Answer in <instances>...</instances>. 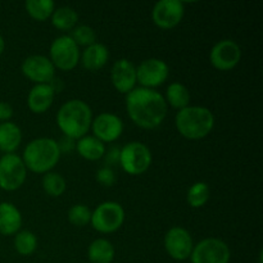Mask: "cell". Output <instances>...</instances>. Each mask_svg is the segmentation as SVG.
<instances>
[{
  "instance_id": "1",
  "label": "cell",
  "mask_w": 263,
  "mask_h": 263,
  "mask_svg": "<svg viewBox=\"0 0 263 263\" xmlns=\"http://www.w3.org/2000/svg\"><path fill=\"white\" fill-rule=\"evenodd\" d=\"M168 105L164 97L154 89L135 87L126 95V112L138 127L153 130L163 123Z\"/></svg>"
},
{
  "instance_id": "2",
  "label": "cell",
  "mask_w": 263,
  "mask_h": 263,
  "mask_svg": "<svg viewBox=\"0 0 263 263\" xmlns=\"http://www.w3.org/2000/svg\"><path fill=\"white\" fill-rule=\"evenodd\" d=\"M92 110L86 102L81 99L67 100L57 113V125L64 136L79 140L87 135L91 128Z\"/></svg>"
},
{
  "instance_id": "3",
  "label": "cell",
  "mask_w": 263,
  "mask_h": 263,
  "mask_svg": "<svg viewBox=\"0 0 263 263\" xmlns=\"http://www.w3.org/2000/svg\"><path fill=\"white\" fill-rule=\"evenodd\" d=\"M216 118L212 110L202 105H189L175 117L176 130L187 140H202L212 133Z\"/></svg>"
},
{
  "instance_id": "4",
  "label": "cell",
  "mask_w": 263,
  "mask_h": 263,
  "mask_svg": "<svg viewBox=\"0 0 263 263\" xmlns=\"http://www.w3.org/2000/svg\"><path fill=\"white\" fill-rule=\"evenodd\" d=\"M61 156L58 141L51 138H37L26 145L21 158L31 172L45 175L58 164Z\"/></svg>"
},
{
  "instance_id": "5",
  "label": "cell",
  "mask_w": 263,
  "mask_h": 263,
  "mask_svg": "<svg viewBox=\"0 0 263 263\" xmlns=\"http://www.w3.org/2000/svg\"><path fill=\"white\" fill-rule=\"evenodd\" d=\"M153 162L151 149L141 141H131L122 146L118 157V163L123 171L131 176L145 174Z\"/></svg>"
},
{
  "instance_id": "6",
  "label": "cell",
  "mask_w": 263,
  "mask_h": 263,
  "mask_svg": "<svg viewBox=\"0 0 263 263\" xmlns=\"http://www.w3.org/2000/svg\"><path fill=\"white\" fill-rule=\"evenodd\" d=\"M125 210L118 202L107 200L97 205L91 212L92 229L100 234H112L122 228L125 222Z\"/></svg>"
},
{
  "instance_id": "7",
  "label": "cell",
  "mask_w": 263,
  "mask_h": 263,
  "mask_svg": "<svg viewBox=\"0 0 263 263\" xmlns=\"http://www.w3.org/2000/svg\"><path fill=\"white\" fill-rule=\"evenodd\" d=\"M81 57V51L77 44L69 35H62L54 39L49 48V59L54 68L68 72L77 67Z\"/></svg>"
},
{
  "instance_id": "8",
  "label": "cell",
  "mask_w": 263,
  "mask_h": 263,
  "mask_svg": "<svg viewBox=\"0 0 263 263\" xmlns=\"http://www.w3.org/2000/svg\"><path fill=\"white\" fill-rule=\"evenodd\" d=\"M27 168L17 154H3L0 157V189L15 192L26 182Z\"/></svg>"
},
{
  "instance_id": "9",
  "label": "cell",
  "mask_w": 263,
  "mask_h": 263,
  "mask_svg": "<svg viewBox=\"0 0 263 263\" xmlns=\"http://www.w3.org/2000/svg\"><path fill=\"white\" fill-rule=\"evenodd\" d=\"M230 258V247L222 239L205 238L194 244L189 259L192 263H229Z\"/></svg>"
},
{
  "instance_id": "10",
  "label": "cell",
  "mask_w": 263,
  "mask_h": 263,
  "mask_svg": "<svg viewBox=\"0 0 263 263\" xmlns=\"http://www.w3.org/2000/svg\"><path fill=\"white\" fill-rule=\"evenodd\" d=\"M170 67L163 59L148 58L136 67V80L140 87L154 89L162 86L167 81Z\"/></svg>"
},
{
  "instance_id": "11",
  "label": "cell",
  "mask_w": 263,
  "mask_h": 263,
  "mask_svg": "<svg viewBox=\"0 0 263 263\" xmlns=\"http://www.w3.org/2000/svg\"><path fill=\"white\" fill-rule=\"evenodd\" d=\"M164 249L175 261H186L192 256L194 240L192 234L181 226H174L164 235Z\"/></svg>"
},
{
  "instance_id": "12",
  "label": "cell",
  "mask_w": 263,
  "mask_h": 263,
  "mask_svg": "<svg viewBox=\"0 0 263 263\" xmlns=\"http://www.w3.org/2000/svg\"><path fill=\"white\" fill-rule=\"evenodd\" d=\"M241 59V49L236 41L225 39L212 46L210 51V62L216 69L228 72L235 68Z\"/></svg>"
},
{
  "instance_id": "13",
  "label": "cell",
  "mask_w": 263,
  "mask_h": 263,
  "mask_svg": "<svg viewBox=\"0 0 263 263\" xmlns=\"http://www.w3.org/2000/svg\"><path fill=\"white\" fill-rule=\"evenodd\" d=\"M185 4L180 0H161L152 9V20L161 30H171L181 23Z\"/></svg>"
},
{
  "instance_id": "14",
  "label": "cell",
  "mask_w": 263,
  "mask_h": 263,
  "mask_svg": "<svg viewBox=\"0 0 263 263\" xmlns=\"http://www.w3.org/2000/svg\"><path fill=\"white\" fill-rule=\"evenodd\" d=\"M22 74L30 81L39 84H50L55 76V68L45 55H30L21 64Z\"/></svg>"
},
{
  "instance_id": "15",
  "label": "cell",
  "mask_w": 263,
  "mask_h": 263,
  "mask_svg": "<svg viewBox=\"0 0 263 263\" xmlns=\"http://www.w3.org/2000/svg\"><path fill=\"white\" fill-rule=\"evenodd\" d=\"M92 134L97 139H99L103 144L113 143L118 140L123 133V121L120 116L115 113L103 112L92 118L91 128Z\"/></svg>"
},
{
  "instance_id": "16",
  "label": "cell",
  "mask_w": 263,
  "mask_h": 263,
  "mask_svg": "<svg viewBox=\"0 0 263 263\" xmlns=\"http://www.w3.org/2000/svg\"><path fill=\"white\" fill-rule=\"evenodd\" d=\"M110 81L118 92L127 95L138 84L135 64L126 58L116 61L110 68Z\"/></svg>"
},
{
  "instance_id": "17",
  "label": "cell",
  "mask_w": 263,
  "mask_h": 263,
  "mask_svg": "<svg viewBox=\"0 0 263 263\" xmlns=\"http://www.w3.org/2000/svg\"><path fill=\"white\" fill-rule=\"evenodd\" d=\"M55 91L50 84L33 85L27 95V107L35 115L48 112L54 103Z\"/></svg>"
},
{
  "instance_id": "18",
  "label": "cell",
  "mask_w": 263,
  "mask_h": 263,
  "mask_svg": "<svg viewBox=\"0 0 263 263\" xmlns=\"http://www.w3.org/2000/svg\"><path fill=\"white\" fill-rule=\"evenodd\" d=\"M22 213L13 203H0V234L2 235H15L22 228Z\"/></svg>"
},
{
  "instance_id": "19",
  "label": "cell",
  "mask_w": 263,
  "mask_h": 263,
  "mask_svg": "<svg viewBox=\"0 0 263 263\" xmlns=\"http://www.w3.org/2000/svg\"><path fill=\"white\" fill-rule=\"evenodd\" d=\"M109 49L102 43H95L84 49L80 57L82 67L87 71H99L109 61Z\"/></svg>"
},
{
  "instance_id": "20",
  "label": "cell",
  "mask_w": 263,
  "mask_h": 263,
  "mask_svg": "<svg viewBox=\"0 0 263 263\" xmlns=\"http://www.w3.org/2000/svg\"><path fill=\"white\" fill-rule=\"evenodd\" d=\"M22 130L17 123L8 121L0 123V152L12 154L20 148L22 143Z\"/></svg>"
},
{
  "instance_id": "21",
  "label": "cell",
  "mask_w": 263,
  "mask_h": 263,
  "mask_svg": "<svg viewBox=\"0 0 263 263\" xmlns=\"http://www.w3.org/2000/svg\"><path fill=\"white\" fill-rule=\"evenodd\" d=\"M77 153L81 158L86 161L95 162L105 157V144H103L99 139H97L92 135H85L84 138L76 140L74 144Z\"/></svg>"
},
{
  "instance_id": "22",
  "label": "cell",
  "mask_w": 263,
  "mask_h": 263,
  "mask_svg": "<svg viewBox=\"0 0 263 263\" xmlns=\"http://www.w3.org/2000/svg\"><path fill=\"white\" fill-rule=\"evenodd\" d=\"M115 257L116 249L108 239H95L87 248V258L91 263H112Z\"/></svg>"
},
{
  "instance_id": "23",
  "label": "cell",
  "mask_w": 263,
  "mask_h": 263,
  "mask_svg": "<svg viewBox=\"0 0 263 263\" xmlns=\"http://www.w3.org/2000/svg\"><path fill=\"white\" fill-rule=\"evenodd\" d=\"M50 20L54 28L67 32V31H72L77 26V23H79V13L72 7L63 5V7H58L54 9Z\"/></svg>"
},
{
  "instance_id": "24",
  "label": "cell",
  "mask_w": 263,
  "mask_h": 263,
  "mask_svg": "<svg viewBox=\"0 0 263 263\" xmlns=\"http://www.w3.org/2000/svg\"><path fill=\"white\" fill-rule=\"evenodd\" d=\"M164 100H166L167 105H171L175 109L181 110L189 107L192 97H190L189 89L184 84L175 81L167 86Z\"/></svg>"
},
{
  "instance_id": "25",
  "label": "cell",
  "mask_w": 263,
  "mask_h": 263,
  "mask_svg": "<svg viewBox=\"0 0 263 263\" xmlns=\"http://www.w3.org/2000/svg\"><path fill=\"white\" fill-rule=\"evenodd\" d=\"M25 9L32 20L45 22L53 14L55 3L53 0H27L25 3Z\"/></svg>"
},
{
  "instance_id": "26",
  "label": "cell",
  "mask_w": 263,
  "mask_h": 263,
  "mask_svg": "<svg viewBox=\"0 0 263 263\" xmlns=\"http://www.w3.org/2000/svg\"><path fill=\"white\" fill-rule=\"evenodd\" d=\"M211 198V187L207 182L197 181L187 189L186 202L192 208H202Z\"/></svg>"
},
{
  "instance_id": "27",
  "label": "cell",
  "mask_w": 263,
  "mask_h": 263,
  "mask_svg": "<svg viewBox=\"0 0 263 263\" xmlns=\"http://www.w3.org/2000/svg\"><path fill=\"white\" fill-rule=\"evenodd\" d=\"M13 246L15 252L21 256H31L37 249V236L30 230H20L14 235Z\"/></svg>"
},
{
  "instance_id": "28",
  "label": "cell",
  "mask_w": 263,
  "mask_h": 263,
  "mask_svg": "<svg viewBox=\"0 0 263 263\" xmlns=\"http://www.w3.org/2000/svg\"><path fill=\"white\" fill-rule=\"evenodd\" d=\"M41 185L46 195L51 198H59L64 194L67 189L66 179L58 172L50 171L45 174L41 180Z\"/></svg>"
},
{
  "instance_id": "29",
  "label": "cell",
  "mask_w": 263,
  "mask_h": 263,
  "mask_svg": "<svg viewBox=\"0 0 263 263\" xmlns=\"http://www.w3.org/2000/svg\"><path fill=\"white\" fill-rule=\"evenodd\" d=\"M91 212L92 211L86 204L80 203V204H73L69 208L68 213H67V218H68L69 223H72L76 228H84V226L90 223Z\"/></svg>"
},
{
  "instance_id": "30",
  "label": "cell",
  "mask_w": 263,
  "mask_h": 263,
  "mask_svg": "<svg viewBox=\"0 0 263 263\" xmlns=\"http://www.w3.org/2000/svg\"><path fill=\"white\" fill-rule=\"evenodd\" d=\"M72 40L77 44V46H87L97 43V33L94 28L87 25H79L72 30V35H69Z\"/></svg>"
},
{
  "instance_id": "31",
  "label": "cell",
  "mask_w": 263,
  "mask_h": 263,
  "mask_svg": "<svg viewBox=\"0 0 263 263\" xmlns=\"http://www.w3.org/2000/svg\"><path fill=\"white\" fill-rule=\"evenodd\" d=\"M95 180H97L98 184H100L104 187H110L116 184L117 181V177H116L115 171H113L110 167L104 166L102 168H99L95 174Z\"/></svg>"
},
{
  "instance_id": "32",
  "label": "cell",
  "mask_w": 263,
  "mask_h": 263,
  "mask_svg": "<svg viewBox=\"0 0 263 263\" xmlns=\"http://www.w3.org/2000/svg\"><path fill=\"white\" fill-rule=\"evenodd\" d=\"M13 117V108L9 103L0 100V122H8Z\"/></svg>"
},
{
  "instance_id": "33",
  "label": "cell",
  "mask_w": 263,
  "mask_h": 263,
  "mask_svg": "<svg viewBox=\"0 0 263 263\" xmlns=\"http://www.w3.org/2000/svg\"><path fill=\"white\" fill-rule=\"evenodd\" d=\"M118 157H120V149H110L107 156V163H116V162H118ZM109 164H108V167H109Z\"/></svg>"
},
{
  "instance_id": "34",
  "label": "cell",
  "mask_w": 263,
  "mask_h": 263,
  "mask_svg": "<svg viewBox=\"0 0 263 263\" xmlns=\"http://www.w3.org/2000/svg\"><path fill=\"white\" fill-rule=\"evenodd\" d=\"M4 50H5V40L4 37L0 35V57H2V54L4 53Z\"/></svg>"
},
{
  "instance_id": "35",
  "label": "cell",
  "mask_w": 263,
  "mask_h": 263,
  "mask_svg": "<svg viewBox=\"0 0 263 263\" xmlns=\"http://www.w3.org/2000/svg\"><path fill=\"white\" fill-rule=\"evenodd\" d=\"M258 263H262V261H259V262H258Z\"/></svg>"
}]
</instances>
